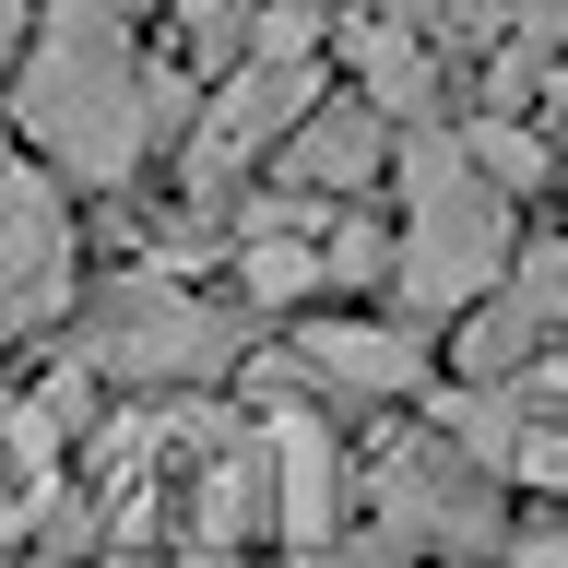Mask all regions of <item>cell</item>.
I'll list each match as a JSON object with an SVG mask.
<instances>
[{"label":"cell","instance_id":"1","mask_svg":"<svg viewBox=\"0 0 568 568\" xmlns=\"http://www.w3.org/2000/svg\"><path fill=\"white\" fill-rule=\"evenodd\" d=\"M248 462L261 438L225 415H154L119 438V474H106V532L119 545H154V557H213L225 532L248 521Z\"/></svg>","mask_w":568,"mask_h":568},{"label":"cell","instance_id":"2","mask_svg":"<svg viewBox=\"0 0 568 568\" xmlns=\"http://www.w3.org/2000/svg\"><path fill=\"white\" fill-rule=\"evenodd\" d=\"M24 131L60 154L71 178H131V154H142V131H154V95H142V71H131V48H119V24L106 12H60L48 24V48H36V71H24Z\"/></svg>","mask_w":568,"mask_h":568},{"label":"cell","instance_id":"3","mask_svg":"<svg viewBox=\"0 0 568 568\" xmlns=\"http://www.w3.org/2000/svg\"><path fill=\"white\" fill-rule=\"evenodd\" d=\"M390 273H403L415 308H474V296H497V273H509V213H497V190L474 178L462 142H415V237H403Z\"/></svg>","mask_w":568,"mask_h":568},{"label":"cell","instance_id":"4","mask_svg":"<svg viewBox=\"0 0 568 568\" xmlns=\"http://www.w3.org/2000/svg\"><path fill=\"white\" fill-rule=\"evenodd\" d=\"M438 426H450V450H486L497 474L568 497V355H532V367H509L486 390H450Z\"/></svg>","mask_w":568,"mask_h":568},{"label":"cell","instance_id":"5","mask_svg":"<svg viewBox=\"0 0 568 568\" xmlns=\"http://www.w3.org/2000/svg\"><path fill=\"white\" fill-rule=\"evenodd\" d=\"M60 284H71L60 202L0 154V332H12V320H48V308H60Z\"/></svg>","mask_w":568,"mask_h":568},{"label":"cell","instance_id":"6","mask_svg":"<svg viewBox=\"0 0 568 568\" xmlns=\"http://www.w3.org/2000/svg\"><path fill=\"white\" fill-rule=\"evenodd\" d=\"M95 355L119 367V379H202L213 355H225V332H213L178 284H131V296H119V320L95 332Z\"/></svg>","mask_w":568,"mask_h":568},{"label":"cell","instance_id":"7","mask_svg":"<svg viewBox=\"0 0 568 568\" xmlns=\"http://www.w3.org/2000/svg\"><path fill=\"white\" fill-rule=\"evenodd\" d=\"M261 450H273L284 545H332V521H344V450H332V426H320L308 403H273V415H261Z\"/></svg>","mask_w":568,"mask_h":568},{"label":"cell","instance_id":"8","mask_svg":"<svg viewBox=\"0 0 568 568\" xmlns=\"http://www.w3.org/2000/svg\"><path fill=\"white\" fill-rule=\"evenodd\" d=\"M48 509H60V426H48V403L0 390V545H24Z\"/></svg>","mask_w":568,"mask_h":568},{"label":"cell","instance_id":"9","mask_svg":"<svg viewBox=\"0 0 568 568\" xmlns=\"http://www.w3.org/2000/svg\"><path fill=\"white\" fill-rule=\"evenodd\" d=\"M545 332H568V248H545V261L474 320V367H509V355H532Z\"/></svg>","mask_w":568,"mask_h":568},{"label":"cell","instance_id":"10","mask_svg":"<svg viewBox=\"0 0 568 568\" xmlns=\"http://www.w3.org/2000/svg\"><path fill=\"white\" fill-rule=\"evenodd\" d=\"M296 106H308V71H248V83H237V106L202 131V166L225 178L237 154H261L273 131H296Z\"/></svg>","mask_w":568,"mask_h":568},{"label":"cell","instance_id":"11","mask_svg":"<svg viewBox=\"0 0 568 568\" xmlns=\"http://www.w3.org/2000/svg\"><path fill=\"white\" fill-rule=\"evenodd\" d=\"M308 355H320L344 390H403V379H415V344H403V332H367V320H320Z\"/></svg>","mask_w":568,"mask_h":568},{"label":"cell","instance_id":"12","mask_svg":"<svg viewBox=\"0 0 568 568\" xmlns=\"http://www.w3.org/2000/svg\"><path fill=\"white\" fill-rule=\"evenodd\" d=\"M355 71L379 83V106H415V83H426V60H415L390 24H355Z\"/></svg>","mask_w":568,"mask_h":568},{"label":"cell","instance_id":"13","mask_svg":"<svg viewBox=\"0 0 568 568\" xmlns=\"http://www.w3.org/2000/svg\"><path fill=\"white\" fill-rule=\"evenodd\" d=\"M296 166H308V178H367V166H379V131L344 106V119H320V131H308V154H296Z\"/></svg>","mask_w":568,"mask_h":568},{"label":"cell","instance_id":"14","mask_svg":"<svg viewBox=\"0 0 568 568\" xmlns=\"http://www.w3.org/2000/svg\"><path fill=\"white\" fill-rule=\"evenodd\" d=\"M462 154H474V166H497V178H545V154H532L521 131H474Z\"/></svg>","mask_w":568,"mask_h":568},{"label":"cell","instance_id":"15","mask_svg":"<svg viewBox=\"0 0 568 568\" xmlns=\"http://www.w3.org/2000/svg\"><path fill=\"white\" fill-rule=\"evenodd\" d=\"M486 568H568V545H521V557H486Z\"/></svg>","mask_w":568,"mask_h":568},{"label":"cell","instance_id":"16","mask_svg":"<svg viewBox=\"0 0 568 568\" xmlns=\"http://www.w3.org/2000/svg\"><path fill=\"white\" fill-rule=\"evenodd\" d=\"M12 36H24V0H0V60H12Z\"/></svg>","mask_w":568,"mask_h":568},{"label":"cell","instance_id":"17","mask_svg":"<svg viewBox=\"0 0 568 568\" xmlns=\"http://www.w3.org/2000/svg\"><path fill=\"white\" fill-rule=\"evenodd\" d=\"M557 131H568V71H557Z\"/></svg>","mask_w":568,"mask_h":568}]
</instances>
